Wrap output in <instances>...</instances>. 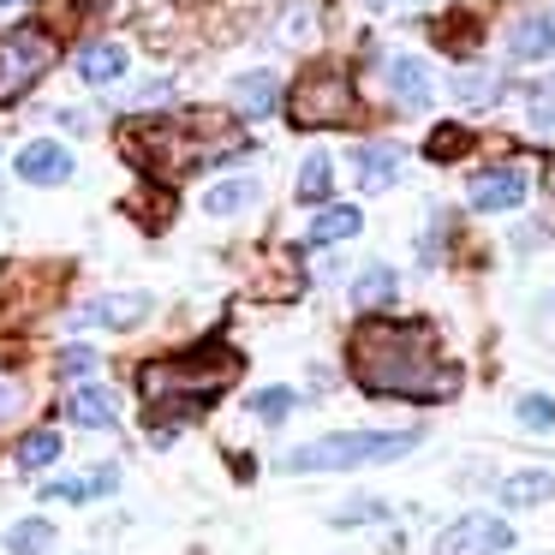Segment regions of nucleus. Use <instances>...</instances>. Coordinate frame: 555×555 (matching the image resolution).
<instances>
[{
    "instance_id": "15",
    "label": "nucleus",
    "mask_w": 555,
    "mask_h": 555,
    "mask_svg": "<svg viewBox=\"0 0 555 555\" xmlns=\"http://www.w3.org/2000/svg\"><path fill=\"white\" fill-rule=\"evenodd\" d=\"M233 102H240V114H269L281 102V78L275 73H245L233 78Z\"/></svg>"
},
{
    "instance_id": "10",
    "label": "nucleus",
    "mask_w": 555,
    "mask_h": 555,
    "mask_svg": "<svg viewBox=\"0 0 555 555\" xmlns=\"http://www.w3.org/2000/svg\"><path fill=\"white\" fill-rule=\"evenodd\" d=\"M150 317V293H102L85 305V323L96 328H138Z\"/></svg>"
},
{
    "instance_id": "22",
    "label": "nucleus",
    "mask_w": 555,
    "mask_h": 555,
    "mask_svg": "<svg viewBox=\"0 0 555 555\" xmlns=\"http://www.w3.org/2000/svg\"><path fill=\"white\" fill-rule=\"evenodd\" d=\"M61 460V430H30L25 442H18V472H42Z\"/></svg>"
},
{
    "instance_id": "23",
    "label": "nucleus",
    "mask_w": 555,
    "mask_h": 555,
    "mask_svg": "<svg viewBox=\"0 0 555 555\" xmlns=\"http://www.w3.org/2000/svg\"><path fill=\"white\" fill-rule=\"evenodd\" d=\"M454 96L466 102V108H490V102L502 96V78H495V73H460L454 78Z\"/></svg>"
},
{
    "instance_id": "12",
    "label": "nucleus",
    "mask_w": 555,
    "mask_h": 555,
    "mask_svg": "<svg viewBox=\"0 0 555 555\" xmlns=\"http://www.w3.org/2000/svg\"><path fill=\"white\" fill-rule=\"evenodd\" d=\"M352 168H359L364 192H388L400 180V144H359L352 150Z\"/></svg>"
},
{
    "instance_id": "21",
    "label": "nucleus",
    "mask_w": 555,
    "mask_h": 555,
    "mask_svg": "<svg viewBox=\"0 0 555 555\" xmlns=\"http://www.w3.org/2000/svg\"><path fill=\"white\" fill-rule=\"evenodd\" d=\"M42 550H54L49 519H18V526L7 531V555H42Z\"/></svg>"
},
{
    "instance_id": "7",
    "label": "nucleus",
    "mask_w": 555,
    "mask_h": 555,
    "mask_svg": "<svg viewBox=\"0 0 555 555\" xmlns=\"http://www.w3.org/2000/svg\"><path fill=\"white\" fill-rule=\"evenodd\" d=\"M466 204L483 209V216H495V209H519V204H526V173H519V168H483V173H472Z\"/></svg>"
},
{
    "instance_id": "1",
    "label": "nucleus",
    "mask_w": 555,
    "mask_h": 555,
    "mask_svg": "<svg viewBox=\"0 0 555 555\" xmlns=\"http://www.w3.org/2000/svg\"><path fill=\"white\" fill-rule=\"evenodd\" d=\"M347 359L364 395H395V400H418V406L460 395V364L442 359L436 328L424 317H412V323L364 317L347 340Z\"/></svg>"
},
{
    "instance_id": "24",
    "label": "nucleus",
    "mask_w": 555,
    "mask_h": 555,
    "mask_svg": "<svg viewBox=\"0 0 555 555\" xmlns=\"http://www.w3.org/2000/svg\"><path fill=\"white\" fill-rule=\"evenodd\" d=\"M293 406H299V395H293V388H263V395H251V412L263 424H281Z\"/></svg>"
},
{
    "instance_id": "8",
    "label": "nucleus",
    "mask_w": 555,
    "mask_h": 555,
    "mask_svg": "<svg viewBox=\"0 0 555 555\" xmlns=\"http://www.w3.org/2000/svg\"><path fill=\"white\" fill-rule=\"evenodd\" d=\"M13 168L25 185H66L73 180V156H66V144H54V138H30Z\"/></svg>"
},
{
    "instance_id": "31",
    "label": "nucleus",
    "mask_w": 555,
    "mask_h": 555,
    "mask_svg": "<svg viewBox=\"0 0 555 555\" xmlns=\"http://www.w3.org/2000/svg\"><path fill=\"white\" fill-rule=\"evenodd\" d=\"M114 483H120V472H114V466H102V472H90V478H85V495H108Z\"/></svg>"
},
{
    "instance_id": "6",
    "label": "nucleus",
    "mask_w": 555,
    "mask_h": 555,
    "mask_svg": "<svg viewBox=\"0 0 555 555\" xmlns=\"http://www.w3.org/2000/svg\"><path fill=\"white\" fill-rule=\"evenodd\" d=\"M514 543V526L495 514H466L436 538V555H502Z\"/></svg>"
},
{
    "instance_id": "20",
    "label": "nucleus",
    "mask_w": 555,
    "mask_h": 555,
    "mask_svg": "<svg viewBox=\"0 0 555 555\" xmlns=\"http://www.w3.org/2000/svg\"><path fill=\"white\" fill-rule=\"evenodd\" d=\"M328 192H335V162H328V156H305V168H299V204H323Z\"/></svg>"
},
{
    "instance_id": "17",
    "label": "nucleus",
    "mask_w": 555,
    "mask_h": 555,
    "mask_svg": "<svg viewBox=\"0 0 555 555\" xmlns=\"http://www.w3.org/2000/svg\"><path fill=\"white\" fill-rule=\"evenodd\" d=\"M257 197H263V185H257V180H221V185H209L204 209H209V216H240V209H251Z\"/></svg>"
},
{
    "instance_id": "9",
    "label": "nucleus",
    "mask_w": 555,
    "mask_h": 555,
    "mask_svg": "<svg viewBox=\"0 0 555 555\" xmlns=\"http://www.w3.org/2000/svg\"><path fill=\"white\" fill-rule=\"evenodd\" d=\"M388 96L406 114H424L430 108V66H424L418 54H395V61H388Z\"/></svg>"
},
{
    "instance_id": "29",
    "label": "nucleus",
    "mask_w": 555,
    "mask_h": 555,
    "mask_svg": "<svg viewBox=\"0 0 555 555\" xmlns=\"http://www.w3.org/2000/svg\"><path fill=\"white\" fill-rule=\"evenodd\" d=\"M531 126L555 138V85H543L538 96H531Z\"/></svg>"
},
{
    "instance_id": "16",
    "label": "nucleus",
    "mask_w": 555,
    "mask_h": 555,
    "mask_svg": "<svg viewBox=\"0 0 555 555\" xmlns=\"http://www.w3.org/2000/svg\"><path fill=\"white\" fill-rule=\"evenodd\" d=\"M359 228H364V216L352 204H328L323 216L311 221V233H305V240H311V245H335V240H352Z\"/></svg>"
},
{
    "instance_id": "3",
    "label": "nucleus",
    "mask_w": 555,
    "mask_h": 555,
    "mask_svg": "<svg viewBox=\"0 0 555 555\" xmlns=\"http://www.w3.org/2000/svg\"><path fill=\"white\" fill-rule=\"evenodd\" d=\"M418 448V430H340V436H317V442L293 448L281 466L287 472H352V466H376V460H400Z\"/></svg>"
},
{
    "instance_id": "14",
    "label": "nucleus",
    "mask_w": 555,
    "mask_h": 555,
    "mask_svg": "<svg viewBox=\"0 0 555 555\" xmlns=\"http://www.w3.org/2000/svg\"><path fill=\"white\" fill-rule=\"evenodd\" d=\"M66 418L85 424V430H114V395L108 388H78V395L66 400Z\"/></svg>"
},
{
    "instance_id": "11",
    "label": "nucleus",
    "mask_w": 555,
    "mask_h": 555,
    "mask_svg": "<svg viewBox=\"0 0 555 555\" xmlns=\"http://www.w3.org/2000/svg\"><path fill=\"white\" fill-rule=\"evenodd\" d=\"M507 54L514 61H550L555 54V13H531L507 30Z\"/></svg>"
},
{
    "instance_id": "28",
    "label": "nucleus",
    "mask_w": 555,
    "mask_h": 555,
    "mask_svg": "<svg viewBox=\"0 0 555 555\" xmlns=\"http://www.w3.org/2000/svg\"><path fill=\"white\" fill-rule=\"evenodd\" d=\"M96 352H90V347H66L61 352V364H54V371H61V376H73V383H78V376H90V371H96Z\"/></svg>"
},
{
    "instance_id": "19",
    "label": "nucleus",
    "mask_w": 555,
    "mask_h": 555,
    "mask_svg": "<svg viewBox=\"0 0 555 555\" xmlns=\"http://www.w3.org/2000/svg\"><path fill=\"white\" fill-rule=\"evenodd\" d=\"M395 287H400V281H395V269L371 263L359 281H352V305H359V311H376V305H388V299H395Z\"/></svg>"
},
{
    "instance_id": "27",
    "label": "nucleus",
    "mask_w": 555,
    "mask_h": 555,
    "mask_svg": "<svg viewBox=\"0 0 555 555\" xmlns=\"http://www.w3.org/2000/svg\"><path fill=\"white\" fill-rule=\"evenodd\" d=\"M519 424H526V430H555V400L550 395H519Z\"/></svg>"
},
{
    "instance_id": "2",
    "label": "nucleus",
    "mask_w": 555,
    "mask_h": 555,
    "mask_svg": "<svg viewBox=\"0 0 555 555\" xmlns=\"http://www.w3.org/2000/svg\"><path fill=\"white\" fill-rule=\"evenodd\" d=\"M240 352H228L221 340H204L192 359H156L138 371V395L150 400V412H173V418H204L221 400V388L240 376Z\"/></svg>"
},
{
    "instance_id": "13",
    "label": "nucleus",
    "mask_w": 555,
    "mask_h": 555,
    "mask_svg": "<svg viewBox=\"0 0 555 555\" xmlns=\"http://www.w3.org/2000/svg\"><path fill=\"white\" fill-rule=\"evenodd\" d=\"M78 78H85V85H114V78H126V49L120 42H85V49H78Z\"/></svg>"
},
{
    "instance_id": "4",
    "label": "nucleus",
    "mask_w": 555,
    "mask_h": 555,
    "mask_svg": "<svg viewBox=\"0 0 555 555\" xmlns=\"http://www.w3.org/2000/svg\"><path fill=\"white\" fill-rule=\"evenodd\" d=\"M352 114H359L352 85L340 73H328V66L305 73L299 85H293V96H287V120L299 126V132H317V126H347Z\"/></svg>"
},
{
    "instance_id": "18",
    "label": "nucleus",
    "mask_w": 555,
    "mask_h": 555,
    "mask_svg": "<svg viewBox=\"0 0 555 555\" xmlns=\"http://www.w3.org/2000/svg\"><path fill=\"white\" fill-rule=\"evenodd\" d=\"M550 490H555L550 472H514L502 483V507H538V502H550Z\"/></svg>"
},
{
    "instance_id": "30",
    "label": "nucleus",
    "mask_w": 555,
    "mask_h": 555,
    "mask_svg": "<svg viewBox=\"0 0 555 555\" xmlns=\"http://www.w3.org/2000/svg\"><path fill=\"white\" fill-rule=\"evenodd\" d=\"M383 514H388L383 502H352L347 514H335V526H364V519H383Z\"/></svg>"
},
{
    "instance_id": "32",
    "label": "nucleus",
    "mask_w": 555,
    "mask_h": 555,
    "mask_svg": "<svg viewBox=\"0 0 555 555\" xmlns=\"http://www.w3.org/2000/svg\"><path fill=\"white\" fill-rule=\"evenodd\" d=\"M0 7H18V0H0Z\"/></svg>"
},
{
    "instance_id": "5",
    "label": "nucleus",
    "mask_w": 555,
    "mask_h": 555,
    "mask_svg": "<svg viewBox=\"0 0 555 555\" xmlns=\"http://www.w3.org/2000/svg\"><path fill=\"white\" fill-rule=\"evenodd\" d=\"M54 66V37L42 25H13L0 30V108L18 102L42 73Z\"/></svg>"
},
{
    "instance_id": "26",
    "label": "nucleus",
    "mask_w": 555,
    "mask_h": 555,
    "mask_svg": "<svg viewBox=\"0 0 555 555\" xmlns=\"http://www.w3.org/2000/svg\"><path fill=\"white\" fill-rule=\"evenodd\" d=\"M466 144H472V132H466V126H442V132H430V144H424V156H430V162H454Z\"/></svg>"
},
{
    "instance_id": "25",
    "label": "nucleus",
    "mask_w": 555,
    "mask_h": 555,
    "mask_svg": "<svg viewBox=\"0 0 555 555\" xmlns=\"http://www.w3.org/2000/svg\"><path fill=\"white\" fill-rule=\"evenodd\" d=\"M25 400H30L25 376H18V371H0V424H13L18 412H25Z\"/></svg>"
}]
</instances>
